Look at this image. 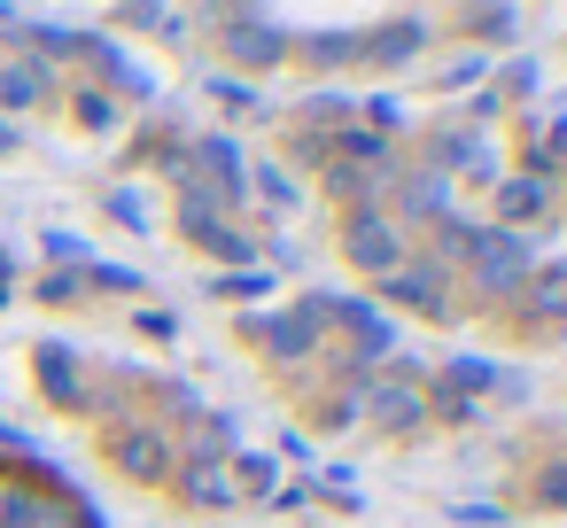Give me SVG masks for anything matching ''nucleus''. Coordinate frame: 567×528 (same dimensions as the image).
Here are the masks:
<instances>
[{"label":"nucleus","mask_w":567,"mask_h":528,"mask_svg":"<svg viewBox=\"0 0 567 528\" xmlns=\"http://www.w3.org/2000/svg\"><path fill=\"white\" fill-rule=\"evenodd\" d=\"M458 272H466V288H474L482 303H505V296L528 280V241H520V234H505V226H482V234H474V249L458 257Z\"/></svg>","instance_id":"f257e3e1"},{"label":"nucleus","mask_w":567,"mask_h":528,"mask_svg":"<svg viewBox=\"0 0 567 528\" xmlns=\"http://www.w3.org/2000/svg\"><path fill=\"white\" fill-rule=\"evenodd\" d=\"M544 203H551V179H505V187H497V218H505V234H513L520 218H544Z\"/></svg>","instance_id":"f8f14e48"},{"label":"nucleus","mask_w":567,"mask_h":528,"mask_svg":"<svg viewBox=\"0 0 567 528\" xmlns=\"http://www.w3.org/2000/svg\"><path fill=\"white\" fill-rule=\"evenodd\" d=\"M0 148H9V125H0Z\"/></svg>","instance_id":"a211bd4d"},{"label":"nucleus","mask_w":567,"mask_h":528,"mask_svg":"<svg viewBox=\"0 0 567 528\" xmlns=\"http://www.w3.org/2000/svg\"><path fill=\"white\" fill-rule=\"evenodd\" d=\"M234 474H241V489H272V458H234Z\"/></svg>","instance_id":"dca6fc26"},{"label":"nucleus","mask_w":567,"mask_h":528,"mask_svg":"<svg viewBox=\"0 0 567 528\" xmlns=\"http://www.w3.org/2000/svg\"><path fill=\"white\" fill-rule=\"evenodd\" d=\"M381 296L404 303V311H420V319H451V296H443V272H435V265H404V272H389Z\"/></svg>","instance_id":"6e6552de"},{"label":"nucleus","mask_w":567,"mask_h":528,"mask_svg":"<svg viewBox=\"0 0 567 528\" xmlns=\"http://www.w3.org/2000/svg\"><path fill=\"white\" fill-rule=\"evenodd\" d=\"M342 257H350L358 272L389 280V272L404 265V234H396L381 210H350V218H342Z\"/></svg>","instance_id":"39448f33"},{"label":"nucleus","mask_w":567,"mask_h":528,"mask_svg":"<svg viewBox=\"0 0 567 528\" xmlns=\"http://www.w3.org/2000/svg\"><path fill=\"white\" fill-rule=\"evenodd\" d=\"M179 226H187V241H195V249H210V257H226V265H249V257H257V241H249V234H234V218L179 210Z\"/></svg>","instance_id":"1a4fd4ad"},{"label":"nucleus","mask_w":567,"mask_h":528,"mask_svg":"<svg viewBox=\"0 0 567 528\" xmlns=\"http://www.w3.org/2000/svg\"><path fill=\"white\" fill-rule=\"evenodd\" d=\"M288 55H303L311 71H342V63H358V40H350V32H319V40L288 48Z\"/></svg>","instance_id":"ddd939ff"},{"label":"nucleus","mask_w":567,"mask_h":528,"mask_svg":"<svg viewBox=\"0 0 567 528\" xmlns=\"http://www.w3.org/2000/svg\"><path fill=\"white\" fill-rule=\"evenodd\" d=\"M358 404H365L389 435H420V420H427V381H420L412 365H389V373H373V381L358 389Z\"/></svg>","instance_id":"f03ea898"},{"label":"nucleus","mask_w":567,"mask_h":528,"mask_svg":"<svg viewBox=\"0 0 567 528\" xmlns=\"http://www.w3.org/2000/svg\"><path fill=\"white\" fill-rule=\"evenodd\" d=\"M528 505H544V513H567V458L536 466V482H528Z\"/></svg>","instance_id":"4468645a"},{"label":"nucleus","mask_w":567,"mask_h":528,"mask_svg":"<svg viewBox=\"0 0 567 528\" xmlns=\"http://www.w3.org/2000/svg\"><path fill=\"white\" fill-rule=\"evenodd\" d=\"M55 94V71L40 55H17V63H0V110H32Z\"/></svg>","instance_id":"9d476101"},{"label":"nucleus","mask_w":567,"mask_h":528,"mask_svg":"<svg viewBox=\"0 0 567 528\" xmlns=\"http://www.w3.org/2000/svg\"><path fill=\"white\" fill-rule=\"evenodd\" d=\"M257 195H265V203H296V187H288V179H280V172H272V164H265V172H257Z\"/></svg>","instance_id":"f3484780"},{"label":"nucleus","mask_w":567,"mask_h":528,"mask_svg":"<svg viewBox=\"0 0 567 528\" xmlns=\"http://www.w3.org/2000/svg\"><path fill=\"white\" fill-rule=\"evenodd\" d=\"M71 110H79V125H86V133H110V125H117V102H110L102 86H79V94H71Z\"/></svg>","instance_id":"2eb2a0df"},{"label":"nucleus","mask_w":567,"mask_h":528,"mask_svg":"<svg viewBox=\"0 0 567 528\" xmlns=\"http://www.w3.org/2000/svg\"><path fill=\"white\" fill-rule=\"evenodd\" d=\"M241 342H249L257 358H272V365H303V358H319V327H311L303 303H296V311H272V319H241Z\"/></svg>","instance_id":"7ed1b4c3"},{"label":"nucleus","mask_w":567,"mask_h":528,"mask_svg":"<svg viewBox=\"0 0 567 528\" xmlns=\"http://www.w3.org/2000/svg\"><path fill=\"white\" fill-rule=\"evenodd\" d=\"M40 389H48V404L55 412H86V365H79V350L71 342H40Z\"/></svg>","instance_id":"423d86ee"},{"label":"nucleus","mask_w":567,"mask_h":528,"mask_svg":"<svg viewBox=\"0 0 567 528\" xmlns=\"http://www.w3.org/2000/svg\"><path fill=\"white\" fill-rule=\"evenodd\" d=\"M226 24V55L234 63H249V71H272V63H288V40H280V24H265V17H218Z\"/></svg>","instance_id":"0eeeda50"},{"label":"nucleus","mask_w":567,"mask_h":528,"mask_svg":"<svg viewBox=\"0 0 567 528\" xmlns=\"http://www.w3.org/2000/svg\"><path fill=\"white\" fill-rule=\"evenodd\" d=\"M420 55V17H396V24H381L373 40H358V63H412Z\"/></svg>","instance_id":"9b49d317"},{"label":"nucleus","mask_w":567,"mask_h":528,"mask_svg":"<svg viewBox=\"0 0 567 528\" xmlns=\"http://www.w3.org/2000/svg\"><path fill=\"white\" fill-rule=\"evenodd\" d=\"M102 451H110V466H117V474H133V482H164V474L179 466L172 435H164V427H141V420L110 427V435H102Z\"/></svg>","instance_id":"20e7f679"}]
</instances>
